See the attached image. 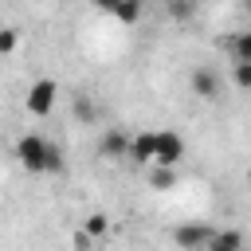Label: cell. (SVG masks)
Masks as SVG:
<instances>
[{
	"label": "cell",
	"mask_w": 251,
	"mask_h": 251,
	"mask_svg": "<svg viewBox=\"0 0 251 251\" xmlns=\"http://www.w3.org/2000/svg\"><path fill=\"white\" fill-rule=\"evenodd\" d=\"M16 157L27 173H47V161H51V141H43L39 133H24L16 141Z\"/></svg>",
	"instance_id": "obj_1"
},
{
	"label": "cell",
	"mask_w": 251,
	"mask_h": 251,
	"mask_svg": "<svg viewBox=\"0 0 251 251\" xmlns=\"http://www.w3.org/2000/svg\"><path fill=\"white\" fill-rule=\"evenodd\" d=\"M55 98H59V82H55V78H35V82L27 86L24 106H27L31 118H47V114L55 110Z\"/></svg>",
	"instance_id": "obj_2"
},
{
	"label": "cell",
	"mask_w": 251,
	"mask_h": 251,
	"mask_svg": "<svg viewBox=\"0 0 251 251\" xmlns=\"http://www.w3.org/2000/svg\"><path fill=\"white\" fill-rule=\"evenodd\" d=\"M184 157V137L176 129H157V153H153V165H169L176 169Z\"/></svg>",
	"instance_id": "obj_3"
},
{
	"label": "cell",
	"mask_w": 251,
	"mask_h": 251,
	"mask_svg": "<svg viewBox=\"0 0 251 251\" xmlns=\"http://www.w3.org/2000/svg\"><path fill=\"white\" fill-rule=\"evenodd\" d=\"M212 235H216V231L204 227V224H180V227H173V243H176L180 251H204Z\"/></svg>",
	"instance_id": "obj_4"
},
{
	"label": "cell",
	"mask_w": 251,
	"mask_h": 251,
	"mask_svg": "<svg viewBox=\"0 0 251 251\" xmlns=\"http://www.w3.org/2000/svg\"><path fill=\"white\" fill-rule=\"evenodd\" d=\"M98 153H102L106 161H122V157H129V133H126V129H106L102 141H98Z\"/></svg>",
	"instance_id": "obj_5"
},
{
	"label": "cell",
	"mask_w": 251,
	"mask_h": 251,
	"mask_svg": "<svg viewBox=\"0 0 251 251\" xmlns=\"http://www.w3.org/2000/svg\"><path fill=\"white\" fill-rule=\"evenodd\" d=\"M153 153H157V129H145V133L129 137V161L133 165H153Z\"/></svg>",
	"instance_id": "obj_6"
},
{
	"label": "cell",
	"mask_w": 251,
	"mask_h": 251,
	"mask_svg": "<svg viewBox=\"0 0 251 251\" xmlns=\"http://www.w3.org/2000/svg\"><path fill=\"white\" fill-rule=\"evenodd\" d=\"M192 90L204 98V102H216L220 98V75L212 67H196L192 71Z\"/></svg>",
	"instance_id": "obj_7"
},
{
	"label": "cell",
	"mask_w": 251,
	"mask_h": 251,
	"mask_svg": "<svg viewBox=\"0 0 251 251\" xmlns=\"http://www.w3.org/2000/svg\"><path fill=\"white\" fill-rule=\"evenodd\" d=\"M239 247H243V235L235 227H224V231H216L208 239V251H239Z\"/></svg>",
	"instance_id": "obj_8"
},
{
	"label": "cell",
	"mask_w": 251,
	"mask_h": 251,
	"mask_svg": "<svg viewBox=\"0 0 251 251\" xmlns=\"http://www.w3.org/2000/svg\"><path fill=\"white\" fill-rule=\"evenodd\" d=\"M149 184H153L157 192H169V188L176 184V173H173L169 165H149Z\"/></svg>",
	"instance_id": "obj_9"
},
{
	"label": "cell",
	"mask_w": 251,
	"mask_h": 251,
	"mask_svg": "<svg viewBox=\"0 0 251 251\" xmlns=\"http://www.w3.org/2000/svg\"><path fill=\"white\" fill-rule=\"evenodd\" d=\"M114 16H118L126 27H133V24L141 20V0H118V4H114Z\"/></svg>",
	"instance_id": "obj_10"
},
{
	"label": "cell",
	"mask_w": 251,
	"mask_h": 251,
	"mask_svg": "<svg viewBox=\"0 0 251 251\" xmlns=\"http://www.w3.org/2000/svg\"><path fill=\"white\" fill-rule=\"evenodd\" d=\"M231 59H235V63H251V27L231 39Z\"/></svg>",
	"instance_id": "obj_11"
},
{
	"label": "cell",
	"mask_w": 251,
	"mask_h": 251,
	"mask_svg": "<svg viewBox=\"0 0 251 251\" xmlns=\"http://www.w3.org/2000/svg\"><path fill=\"white\" fill-rule=\"evenodd\" d=\"M75 118H78V122H94V118H98V106H94L86 94H75Z\"/></svg>",
	"instance_id": "obj_12"
},
{
	"label": "cell",
	"mask_w": 251,
	"mask_h": 251,
	"mask_svg": "<svg viewBox=\"0 0 251 251\" xmlns=\"http://www.w3.org/2000/svg\"><path fill=\"white\" fill-rule=\"evenodd\" d=\"M82 227L98 239V235H106V231H110V216H106V212H94V216H86V220H82Z\"/></svg>",
	"instance_id": "obj_13"
},
{
	"label": "cell",
	"mask_w": 251,
	"mask_h": 251,
	"mask_svg": "<svg viewBox=\"0 0 251 251\" xmlns=\"http://www.w3.org/2000/svg\"><path fill=\"white\" fill-rule=\"evenodd\" d=\"M231 82H235L239 90H251V63H235V71H231Z\"/></svg>",
	"instance_id": "obj_14"
},
{
	"label": "cell",
	"mask_w": 251,
	"mask_h": 251,
	"mask_svg": "<svg viewBox=\"0 0 251 251\" xmlns=\"http://www.w3.org/2000/svg\"><path fill=\"white\" fill-rule=\"evenodd\" d=\"M16 43H20V31L16 27H0V55L16 51Z\"/></svg>",
	"instance_id": "obj_15"
},
{
	"label": "cell",
	"mask_w": 251,
	"mask_h": 251,
	"mask_svg": "<svg viewBox=\"0 0 251 251\" xmlns=\"http://www.w3.org/2000/svg\"><path fill=\"white\" fill-rule=\"evenodd\" d=\"M71 247H75V251H94V235H90L86 227H78L75 239H71Z\"/></svg>",
	"instance_id": "obj_16"
},
{
	"label": "cell",
	"mask_w": 251,
	"mask_h": 251,
	"mask_svg": "<svg viewBox=\"0 0 251 251\" xmlns=\"http://www.w3.org/2000/svg\"><path fill=\"white\" fill-rule=\"evenodd\" d=\"M169 12H173L176 20H184V16L192 12V4H184V0H169Z\"/></svg>",
	"instance_id": "obj_17"
},
{
	"label": "cell",
	"mask_w": 251,
	"mask_h": 251,
	"mask_svg": "<svg viewBox=\"0 0 251 251\" xmlns=\"http://www.w3.org/2000/svg\"><path fill=\"white\" fill-rule=\"evenodd\" d=\"M90 4H94V8H102V12H114V4H118V0H90Z\"/></svg>",
	"instance_id": "obj_18"
},
{
	"label": "cell",
	"mask_w": 251,
	"mask_h": 251,
	"mask_svg": "<svg viewBox=\"0 0 251 251\" xmlns=\"http://www.w3.org/2000/svg\"><path fill=\"white\" fill-rule=\"evenodd\" d=\"M247 180H251V165H247Z\"/></svg>",
	"instance_id": "obj_19"
}]
</instances>
